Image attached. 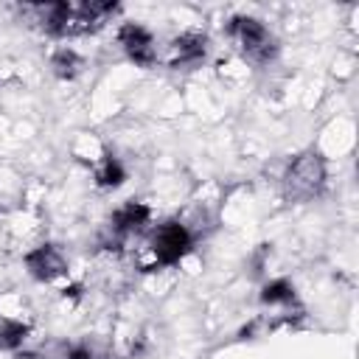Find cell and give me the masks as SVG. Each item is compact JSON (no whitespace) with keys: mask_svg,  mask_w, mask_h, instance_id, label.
<instances>
[{"mask_svg":"<svg viewBox=\"0 0 359 359\" xmlns=\"http://www.w3.org/2000/svg\"><path fill=\"white\" fill-rule=\"evenodd\" d=\"M325 180H328V171H325L323 154L303 151L289 163V168L283 174V194L294 202H309L323 194Z\"/></svg>","mask_w":359,"mask_h":359,"instance_id":"cell-1","label":"cell"},{"mask_svg":"<svg viewBox=\"0 0 359 359\" xmlns=\"http://www.w3.org/2000/svg\"><path fill=\"white\" fill-rule=\"evenodd\" d=\"M227 34H230V39L238 45L241 56H244L247 62H252V65H266V62H272L275 53H278V39H275V36L266 31V25L258 22L255 17H244V14L233 17V20L227 22Z\"/></svg>","mask_w":359,"mask_h":359,"instance_id":"cell-2","label":"cell"},{"mask_svg":"<svg viewBox=\"0 0 359 359\" xmlns=\"http://www.w3.org/2000/svg\"><path fill=\"white\" fill-rule=\"evenodd\" d=\"M191 247H194V236L180 219L163 222L149 241V252H151L154 266H171V264L182 261L191 252Z\"/></svg>","mask_w":359,"mask_h":359,"instance_id":"cell-3","label":"cell"},{"mask_svg":"<svg viewBox=\"0 0 359 359\" xmlns=\"http://www.w3.org/2000/svg\"><path fill=\"white\" fill-rule=\"evenodd\" d=\"M208 56V36L199 31H185L168 42V65L177 70H194Z\"/></svg>","mask_w":359,"mask_h":359,"instance_id":"cell-4","label":"cell"},{"mask_svg":"<svg viewBox=\"0 0 359 359\" xmlns=\"http://www.w3.org/2000/svg\"><path fill=\"white\" fill-rule=\"evenodd\" d=\"M118 42H121V48L126 50V56H129L135 65H140V67H151V65L157 62L154 36H151L143 25H137V22H126V25H121V28H118Z\"/></svg>","mask_w":359,"mask_h":359,"instance_id":"cell-5","label":"cell"},{"mask_svg":"<svg viewBox=\"0 0 359 359\" xmlns=\"http://www.w3.org/2000/svg\"><path fill=\"white\" fill-rule=\"evenodd\" d=\"M22 261H25V269L31 272V278L45 280V283H50V280L67 275V261H65V255L59 252V247H53V244H42V247L25 252Z\"/></svg>","mask_w":359,"mask_h":359,"instance_id":"cell-6","label":"cell"},{"mask_svg":"<svg viewBox=\"0 0 359 359\" xmlns=\"http://www.w3.org/2000/svg\"><path fill=\"white\" fill-rule=\"evenodd\" d=\"M149 219H151V210H149V205H143V202H126L123 208H118L115 213H112V233L115 236H129V233H140L146 224H149Z\"/></svg>","mask_w":359,"mask_h":359,"instance_id":"cell-7","label":"cell"},{"mask_svg":"<svg viewBox=\"0 0 359 359\" xmlns=\"http://www.w3.org/2000/svg\"><path fill=\"white\" fill-rule=\"evenodd\" d=\"M50 67H53V73H56L59 79H76V76L84 70V59H81L76 50L62 48V50H56V53L50 56Z\"/></svg>","mask_w":359,"mask_h":359,"instance_id":"cell-8","label":"cell"},{"mask_svg":"<svg viewBox=\"0 0 359 359\" xmlns=\"http://www.w3.org/2000/svg\"><path fill=\"white\" fill-rule=\"evenodd\" d=\"M123 180H126L123 165H121L112 154H104V160H101L98 168H95V182H98L101 188H118V185H123Z\"/></svg>","mask_w":359,"mask_h":359,"instance_id":"cell-9","label":"cell"},{"mask_svg":"<svg viewBox=\"0 0 359 359\" xmlns=\"http://www.w3.org/2000/svg\"><path fill=\"white\" fill-rule=\"evenodd\" d=\"M28 325L25 323H17V320H0V348L3 351H17L25 337H28Z\"/></svg>","mask_w":359,"mask_h":359,"instance_id":"cell-10","label":"cell"},{"mask_svg":"<svg viewBox=\"0 0 359 359\" xmlns=\"http://www.w3.org/2000/svg\"><path fill=\"white\" fill-rule=\"evenodd\" d=\"M292 300H294V286H292L289 280H283V278L269 280V283L264 286V292H261V303H266V306L292 303Z\"/></svg>","mask_w":359,"mask_h":359,"instance_id":"cell-11","label":"cell"}]
</instances>
